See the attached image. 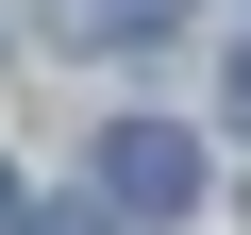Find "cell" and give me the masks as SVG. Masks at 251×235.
<instances>
[{
    "label": "cell",
    "mask_w": 251,
    "mask_h": 235,
    "mask_svg": "<svg viewBox=\"0 0 251 235\" xmlns=\"http://www.w3.org/2000/svg\"><path fill=\"white\" fill-rule=\"evenodd\" d=\"M234 135H251V51H234Z\"/></svg>",
    "instance_id": "3957f363"
},
{
    "label": "cell",
    "mask_w": 251,
    "mask_h": 235,
    "mask_svg": "<svg viewBox=\"0 0 251 235\" xmlns=\"http://www.w3.org/2000/svg\"><path fill=\"white\" fill-rule=\"evenodd\" d=\"M34 235H117V218H34Z\"/></svg>",
    "instance_id": "277c9868"
},
{
    "label": "cell",
    "mask_w": 251,
    "mask_h": 235,
    "mask_svg": "<svg viewBox=\"0 0 251 235\" xmlns=\"http://www.w3.org/2000/svg\"><path fill=\"white\" fill-rule=\"evenodd\" d=\"M168 17H184V0H50L67 51H134V34H168Z\"/></svg>",
    "instance_id": "7a4b0ae2"
},
{
    "label": "cell",
    "mask_w": 251,
    "mask_h": 235,
    "mask_svg": "<svg viewBox=\"0 0 251 235\" xmlns=\"http://www.w3.org/2000/svg\"><path fill=\"white\" fill-rule=\"evenodd\" d=\"M100 202H117V218H184V202H201V135L117 118V135H100Z\"/></svg>",
    "instance_id": "6da1fadb"
},
{
    "label": "cell",
    "mask_w": 251,
    "mask_h": 235,
    "mask_svg": "<svg viewBox=\"0 0 251 235\" xmlns=\"http://www.w3.org/2000/svg\"><path fill=\"white\" fill-rule=\"evenodd\" d=\"M0 218H17V185H0Z\"/></svg>",
    "instance_id": "5b68a950"
}]
</instances>
